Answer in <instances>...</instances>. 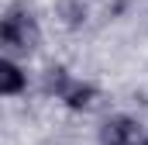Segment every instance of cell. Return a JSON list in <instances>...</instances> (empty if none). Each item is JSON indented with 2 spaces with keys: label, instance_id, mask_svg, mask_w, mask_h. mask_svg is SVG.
<instances>
[{
  "label": "cell",
  "instance_id": "4",
  "mask_svg": "<svg viewBox=\"0 0 148 145\" xmlns=\"http://www.w3.org/2000/svg\"><path fill=\"white\" fill-rule=\"evenodd\" d=\"M93 97H97V90H93L90 83H73V86H69V93H66L62 100H66L73 110H83V107H90V104H93Z\"/></svg>",
  "mask_w": 148,
  "mask_h": 145
},
{
  "label": "cell",
  "instance_id": "6",
  "mask_svg": "<svg viewBox=\"0 0 148 145\" xmlns=\"http://www.w3.org/2000/svg\"><path fill=\"white\" fill-rule=\"evenodd\" d=\"M55 10L62 14V21H66L69 28H76V24H83V21H86V7H83V0H59V3H55Z\"/></svg>",
  "mask_w": 148,
  "mask_h": 145
},
{
  "label": "cell",
  "instance_id": "2",
  "mask_svg": "<svg viewBox=\"0 0 148 145\" xmlns=\"http://www.w3.org/2000/svg\"><path fill=\"white\" fill-rule=\"evenodd\" d=\"M100 142L103 145H141V124L134 117H110L100 128Z\"/></svg>",
  "mask_w": 148,
  "mask_h": 145
},
{
  "label": "cell",
  "instance_id": "5",
  "mask_svg": "<svg viewBox=\"0 0 148 145\" xmlns=\"http://www.w3.org/2000/svg\"><path fill=\"white\" fill-rule=\"evenodd\" d=\"M69 86H73V79L66 76V69H62V66H52V69L45 72V90H48V93L66 97V93H69Z\"/></svg>",
  "mask_w": 148,
  "mask_h": 145
},
{
  "label": "cell",
  "instance_id": "3",
  "mask_svg": "<svg viewBox=\"0 0 148 145\" xmlns=\"http://www.w3.org/2000/svg\"><path fill=\"white\" fill-rule=\"evenodd\" d=\"M24 83H28V76L17 69L10 59H3V62H0V93H3V97L21 93V90H24Z\"/></svg>",
  "mask_w": 148,
  "mask_h": 145
},
{
  "label": "cell",
  "instance_id": "7",
  "mask_svg": "<svg viewBox=\"0 0 148 145\" xmlns=\"http://www.w3.org/2000/svg\"><path fill=\"white\" fill-rule=\"evenodd\" d=\"M141 145H148V138H145V142H141Z\"/></svg>",
  "mask_w": 148,
  "mask_h": 145
},
{
  "label": "cell",
  "instance_id": "1",
  "mask_svg": "<svg viewBox=\"0 0 148 145\" xmlns=\"http://www.w3.org/2000/svg\"><path fill=\"white\" fill-rule=\"evenodd\" d=\"M0 41L10 52H35L38 41H41V31H38V21L31 17V10L10 7L3 24H0Z\"/></svg>",
  "mask_w": 148,
  "mask_h": 145
}]
</instances>
